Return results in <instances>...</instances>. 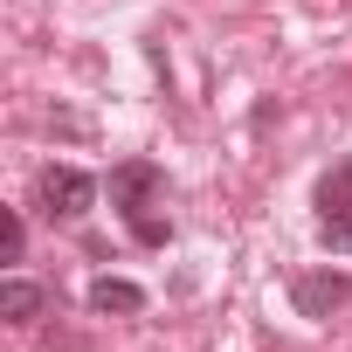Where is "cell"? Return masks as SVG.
Returning a JSON list of instances; mask_svg holds the SVG:
<instances>
[{
    "label": "cell",
    "mask_w": 352,
    "mask_h": 352,
    "mask_svg": "<svg viewBox=\"0 0 352 352\" xmlns=\"http://www.w3.org/2000/svg\"><path fill=\"white\" fill-rule=\"evenodd\" d=\"M159 194H166V173H159L152 159H124V166H111V208H118L124 221H145Z\"/></svg>",
    "instance_id": "1"
},
{
    "label": "cell",
    "mask_w": 352,
    "mask_h": 352,
    "mask_svg": "<svg viewBox=\"0 0 352 352\" xmlns=\"http://www.w3.org/2000/svg\"><path fill=\"white\" fill-rule=\"evenodd\" d=\"M97 208V180L83 166H49L42 173V214H56V221H83Z\"/></svg>",
    "instance_id": "2"
},
{
    "label": "cell",
    "mask_w": 352,
    "mask_h": 352,
    "mask_svg": "<svg viewBox=\"0 0 352 352\" xmlns=\"http://www.w3.org/2000/svg\"><path fill=\"white\" fill-rule=\"evenodd\" d=\"M290 304H297V318H331L338 304H352V276H338V270H304V276L290 283Z\"/></svg>",
    "instance_id": "3"
},
{
    "label": "cell",
    "mask_w": 352,
    "mask_h": 352,
    "mask_svg": "<svg viewBox=\"0 0 352 352\" xmlns=\"http://www.w3.org/2000/svg\"><path fill=\"white\" fill-rule=\"evenodd\" d=\"M90 311H104V318H138V311H145V290L124 283V276H97V283H90Z\"/></svg>",
    "instance_id": "4"
},
{
    "label": "cell",
    "mask_w": 352,
    "mask_h": 352,
    "mask_svg": "<svg viewBox=\"0 0 352 352\" xmlns=\"http://www.w3.org/2000/svg\"><path fill=\"white\" fill-rule=\"evenodd\" d=\"M0 311H8L14 324H35V318L49 311V297H42L28 276H8V283H0Z\"/></svg>",
    "instance_id": "5"
},
{
    "label": "cell",
    "mask_w": 352,
    "mask_h": 352,
    "mask_svg": "<svg viewBox=\"0 0 352 352\" xmlns=\"http://www.w3.org/2000/svg\"><path fill=\"white\" fill-rule=\"evenodd\" d=\"M345 208H352V159L331 166L324 180H318V221H324V214H345Z\"/></svg>",
    "instance_id": "6"
},
{
    "label": "cell",
    "mask_w": 352,
    "mask_h": 352,
    "mask_svg": "<svg viewBox=\"0 0 352 352\" xmlns=\"http://www.w3.org/2000/svg\"><path fill=\"white\" fill-rule=\"evenodd\" d=\"M318 242H324L331 256H352V208H345V214H324V221H318Z\"/></svg>",
    "instance_id": "7"
},
{
    "label": "cell",
    "mask_w": 352,
    "mask_h": 352,
    "mask_svg": "<svg viewBox=\"0 0 352 352\" xmlns=\"http://www.w3.org/2000/svg\"><path fill=\"white\" fill-rule=\"evenodd\" d=\"M21 249H28V228H21V214H8L0 221V263H21Z\"/></svg>",
    "instance_id": "8"
},
{
    "label": "cell",
    "mask_w": 352,
    "mask_h": 352,
    "mask_svg": "<svg viewBox=\"0 0 352 352\" xmlns=\"http://www.w3.org/2000/svg\"><path fill=\"white\" fill-rule=\"evenodd\" d=\"M131 235H138V242H152V249H159V242H166V221H152V214H145V221H131Z\"/></svg>",
    "instance_id": "9"
}]
</instances>
